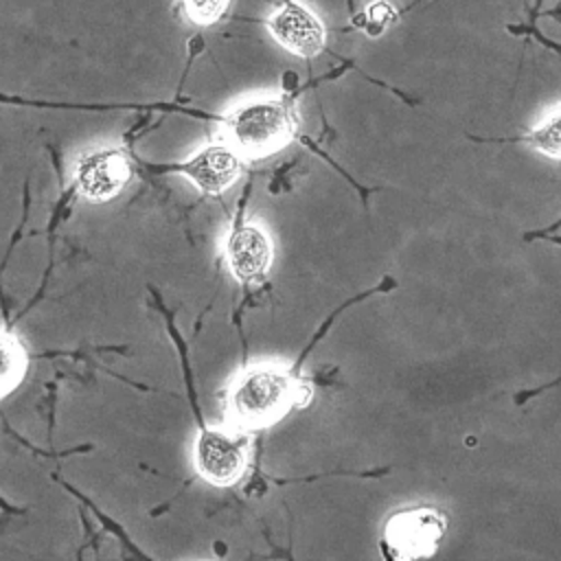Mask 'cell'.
I'll return each mask as SVG.
<instances>
[{
  "label": "cell",
  "mask_w": 561,
  "mask_h": 561,
  "mask_svg": "<svg viewBox=\"0 0 561 561\" xmlns=\"http://www.w3.org/2000/svg\"><path fill=\"white\" fill-rule=\"evenodd\" d=\"M28 353L18 335L0 329V399L11 394L26 377Z\"/></svg>",
  "instance_id": "9"
},
{
  "label": "cell",
  "mask_w": 561,
  "mask_h": 561,
  "mask_svg": "<svg viewBox=\"0 0 561 561\" xmlns=\"http://www.w3.org/2000/svg\"><path fill=\"white\" fill-rule=\"evenodd\" d=\"M250 454L248 432L239 427H204L193 445V465L202 480L213 486L234 484L245 467Z\"/></svg>",
  "instance_id": "4"
},
{
  "label": "cell",
  "mask_w": 561,
  "mask_h": 561,
  "mask_svg": "<svg viewBox=\"0 0 561 561\" xmlns=\"http://www.w3.org/2000/svg\"><path fill=\"white\" fill-rule=\"evenodd\" d=\"M184 15L195 26H213L217 24L226 11L230 0H180Z\"/></svg>",
  "instance_id": "12"
},
{
  "label": "cell",
  "mask_w": 561,
  "mask_h": 561,
  "mask_svg": "<svg viewBox=\"0 0 561 561\" xmlns=\"http://www.w3.org/2000/svg\"><path fill=\"white\" fill-rule=\"evenodd\" d=\"M298 110L289 94H261L237 103L221 118V138L241 158H267L285 149L298 131Z\"/></svg>",
  "instance_id": "2"
},
{
  "label": "cell",
  "mask_w": 561,
  "mask_h": 561,
  "mask_svg": "<svg viewBox=\"0 0 561 561\" xmlns=\"http://www.w3.org/2000/svg\"><path fill=\"white\" fill-rule=\"evenodd\" d=\"M397 18V9L394 4H390L388 0H373L362 15H357L355 26L362 28L368 37H379Z\"/></svg>",
  "instance_id": "11"
},
{
  "label": "cell",
  "mask_w": 561,
  "mask_h": 561,
  "mask_svg": "<svg viewBox=\"0 0 561 561\" xmlns=\"http://www.w3.org/2000/svg\"><path fill=\"white\" fill-rule=\"evenodd\" d=\"M447 519L432 506H405L394 511L381 533L386 557L414 561L432 557L443 541Z\"/></svg>",
  "instance_id": "3"
},
{
  "label": "cell",
  "mask_w": 561,
  "mask_h": 561,
  "mask_svg": "<svg viewBox=\"0 0 561 561\" xmlns=\"http://www.w3.org/2000/svg\"><path fill=\"white\" fill-rule=\"evenodd\" d=\"M522 142L548 158L561 160V107L550 112L528 134H524Z\"/></svg>",
  "instance_id": "10"
},
{
  "label": "cell",
  "mask_w": 561,
  "mask_h": 561,
  "mask_svg": "<svg viewBox=\"0 0 561 561\" xmlns=\"http://www.w3.org/2000/svg\"><path fill=\"white\" fill-rule=\"evenodd\" d=\"M160 169L186 178L204 195H221L239 180L243 158L232 145L221 138L215 142H206L188 153L184 160Z\"/></svg>",
  "instance_id": "6"
},
{
  "label": "cell",
  "mask_w": 561,
  "mask_h": 561,
  "mask_svg": "<svg viewBox=\"0 0 561 561\" xmlns=\"http://www.w3.org/2000/svg\"><path fill=\"white\" fill-rule=\"evenodd\" d=\"M272 39L287 53L313 59L327 46V28L322 20L300 0H280L263 20Z\"/></svg>",
  "instance_id": "7"
},
{
  "label": "cell",
  "mask_w": 561,
  "mask_h": 561,
  "mask_svg": "<svg viewBox=\"0 0 561 561\" xmlns=\"http://www.w3.org/2000/svg\"><path fill=\"white\" fill-rule=\"evenodd\" d=\"M75 191L88 202L114 199L131 180L129 156L116 145H96L81 151L70 169Z\"/></svg>",
  "instance_id": "5"
},
{
  "label": "cell",
  "mask_w": 561,
  "mask_h": 561,
  "mask_svg": "<svg viewBox=\"0 0 561 561\" xmlns=\"http://www.w3.org/2000/svg\"><path fill=\"white\" fill-rule=\"evenodd\" d=\"M307 399L309 383L298 381L278 364H254L228 383L224 412L228 425L252 432L278 423L294 405H305Z\"/></svg>",
  "instance_id": "1"
},
{
  "label": "cell",
  "mask_w": 561,
  "mask_h": 561,
  "mask_svg": "<svg viewBox=\"0 0 561 561\" xmlns=\"http://www.w3.org/2000/svg\"><path fill=\"white\" fill-rule=\"evenodd\" d=\"M224 261L237 280L261 283L274 263L272 237L254 221L239 224L226 237Z\"/></svg>",
  "instance_id": "8"
}]
</instances>
